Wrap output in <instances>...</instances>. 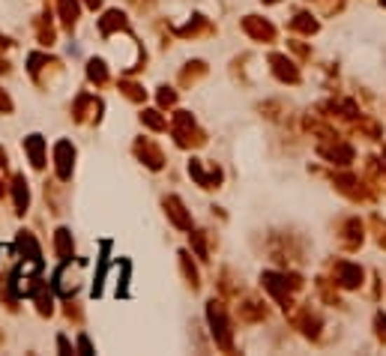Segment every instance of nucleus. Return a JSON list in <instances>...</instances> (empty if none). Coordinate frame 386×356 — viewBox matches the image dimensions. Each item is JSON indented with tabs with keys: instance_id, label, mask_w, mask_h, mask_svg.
Instances as JSON below:
<instances>
[{
	"instance_id": "f257e3e1",
	"label": "nucleus",
	"mask_w": 386,
	"mask_h": 356,
	"mask_svg": "<svg viewBox=\"0 0 386 356\" xmlns=\"http://www.w3.org/2000/svg\"><path fill=\"white\" fill-rule=\"evenodd\" d=\"M168 132H171V138L174 144H177L180 150H201L207 147V132L198 126V120L192 117V111H174L171 120H168Z\"/></svg>"
},
{
	"instance_id": "f03ea898",
	"label": "nucleus",
	"mask_w": 386,
	"mask_h": 356,
	"mask_svg": "<svg viewBox=\"0 0 386 356\" xmlns=\"http://www.w3.org/2000/svg\"><path fill=\"white\" fill-rule=\"evenodd\" d=\"M207 324L209 332H213V341L222 353H234V324H230V315H228V306L222 299H209L207 303Z\"/></svg>"
},
{
	"instance_id": "7ed1b4c3",
	"label": "nucleus",
	"mask_w": 386,
	"mask_h": 356,
	"mask_svg": "<svg viewBox=\"0 0 386 356\" xmlns=\"http://www.w3.org/2000/svg\"><path fill=\"white\" fill-rule=\"evenodd\" d=\"M288 320H291V327L300 332L303 338L308 341H317L321 338V332H324V317H321V311L312 308V303H294L288 311Z\"/></svg>"
},
{
	"instance_id": "20e7f679",
	"label": "nucleus",
	"mask_w": 386,
	"mask_h": 356,
	"mask_svg": "<svg viewBox=\"0 0 386 356\" xmlns=\"http://www.w3.org/2000/svg\"><path fill=\"white\" fill-rule=\"evenodd\" d=\"M333 189L338 195H345L350 204H368L378 198V189L366 183V177H357V174H333Z\"/></svg>"
},
{
	"instance_id": "39448f33",
	"label": "nucleus",
	"mask_w": 386,
	"mask_h": 356,
	"mask_svg": "<svg viewBox=\"0 0 386 356\" xmlns=\"http://www.w3.org/2000/svg\"><path fill=\"white\" fill-rule=\"evenodd\" d=\"M27 72L30 78L36 81V87H42V90H51L54 81L63 75V63L57 57H48V54H30L27 57Z\"/></svg>"
},
{
	"instance_id": "423d86ee",
	"label": "nucleus",
	"mask_w": 386,
	"mask_h": 356,
	"mask_svg": "<svg viewBox=\"0 0 386 356\" xmlns=\"http://www.w3.org/2000/svg\"><path fill=\"white\" fill-rule=\"evenodd\" d=\"M315 111L321 114L324 120H329V123H354V120L359 117V105L354 102V99H347V96H336V99H324V102H317Z\"/></svg>"
},
{
	"instance_id": "0eeeda50",
	"label": "nucleus",
	"mask_w": 386,
	"mask_h": 356,
	"mask_svg": "<svg viewBox=\"0 0 386 356\" xmlns=\"http://www.w3.org/2000/svg\"><path fill=\"white\" fill-rule=\"evenodd\" d=\"M336 240H338V249L354 254L366 246V221L359 216H347L338 221V231H336Z\"/></svg>"
},
{
	"instance_id": "6e6552de",
	"label": "nucleus",
	"mask_w": 386,
	"mask_h": 356,
	"mask_svg": "<svg viewBox=\"0 0 386 356\" xmlns=\"http://www.w3.org/2000/svg\"><path fill=\"white\" fill-rule=\"evenodd\" d=\"M261 287L273 296V303L288 311L294 306V287L288 282V273H275V270H267V273H261Z\"/></svg>"
},
{
	"instance_id": "1a4fd4ad",
	"label": "nucleus",
	"mask_w": 386,
	"mask_h": 356,
	"mask_svg": "<svg viewBox=\"0 0 386 356\" xmlns=\"http://www.w3.org/2000/svg\"><path fill=\"white\" fill-rule=\"evenodd\" d=\"M329 275H333V282L341 287V291H359V287L366 285V270L354 261H345V258L329 261Z\"/></svg>"
},
{
	"instance_id": "9d476101",
	"label": "nucleus",
	"mask_w": 386,
	"mask_h": 356,
	"mask_svg": "<svg viewBox=\"0 0 386 356\" xmlns=\"http://www.w3.org/2000/svg\"><path fill=\"white\" fill-rule=\"evenodd\" d=\"M317 156L329 165H338V168H350L357 159V150L350 141H341V138H329V141H317Z\"/></svg>"
},
{
	"instance_id": "9b49d317",
	"label": "nucleus",
	"mask_w": 386,
	"mask_h": 356,
	"mask_svg": "<svg viewBox=\"0 0 386 356\" xmlns=\"http://www.w3.org/2000/svg\"><path fill=\"white\" fill-rule=\"evenodd\" d=\"M189 177L204 189V192H216L222 189L225 180V171L219 168L216 162H204V159H189Z\"/></svg>"
},
{
	"instance_id": "f8f14e48",
	"label": "nucleus",
	"mask_w": 386,
	"mask_h": 356,
	"mask_svg": "<svg viewBox=\"0 0 386 356\" xmlns=\"http://www.w3.org/2000/svg\"><path fill=\"white\" fill-rule=\"evenodd\" d=\"M240 27H242V33L251 39V42H261V46H273L275 39H279V30H275V25L270 18H263V15H242V21H240Z\"/></svg>"
},
{
	"instance_id": "ddd939ff",
	"label": "nucleus",
	"mask_w": 386,
	"mask_h": 356,
	"mask_svg": "<svg viewBox=\"0 0 386 356\" xmlns=\"http://www.w3.org/2000/svg\"><path fill=\"white\" fill-rule=\"evenodd\" d=\"M270 72L275 81H282V84H291V87H300L303 84V72H300V66H296V60H291L288 54H282V51H273L270 57Z\"/></svg>"
},
{
	"instance_id": "4468645a",
	"label": "nucleus",
	"mask_w": 386,
	"mask_h": 356,
	"mask_svg": "<svg viewBox=\"0 0 386 356\" xmlns=\"http://www.w3.org/2000/svg\"><path fill=\"white\" fill-rule=\"evenodd\" d=\"M102 99H96L93 93H78L75 96V102H72V120L75 123H99L102 120Z\"/></svg>"
},
{
	"instance_id": "2eb2a0df",
	"label": "nucleus",
	"mask_w": 386,
	"mask_h": 356,
	"mask_svg": "<svg viewBox=\"0 0 386 356\" xmlns=\"http://www.w3.org/2000/svg\"><path fill=\"white\" fill-rule=\"evenodd\" d=\"M132 153H135V159L144 165V168H150V171H162L165 168V153H162V147L153 138H135Z\"/></svg>"
},
{
	"instance_id": "dca6fc26",
	"label": "nucleus",
	"mask_w": 386,
	"mask_h": 356,
	"mask_svg": "<svg viewBox=\"0 0 386 356\" xmlns=\"http://www.w3.org/2000/svg\"><path fill=\"white\" fill-rule=\"evenodd\" d=\"M162 210H165V216H168V221L177 231H192L195 228V221H192V213L186 210L183 204V198L180 195H165L162 198Z\"/></svg>"
},
{
	"instance_id": "f3484780",
	"label": "nucleus",
	"mask_w": 386,
	"mask_h": 356,
	"mask_svg": "<svg viewBox=\"0 0 386 356\" xmlns=\"http://www.w3.org/2000/svg\"><path fill=\"white\" fill-rule=\"evenodd\" d=\"M216 25L209 21L207 15H192L186 25H180V27H174V36H180V39H207V36H216Z\"/></svg>"
},
{
	"instance_id": "a211bd4d",
	"label": "nucleus",
	"mask_w": 386,
	"mask_h": 356,
	"mask_svg": "<svg viewBox=\"0 0 386 356\" xmlns=\"http://www.w3.org/2000/svg\"><path fill=\"white\" fill-rule=\"evenodd\" d=\"M72 168H75V147H72V141L63 138V141L54 144V171H57V180L69 183Z\"/></svg>"
},
{
	"instance_id": "6ab92c4d",
	"label": "nucleus",
	"mask_w": 386,
	"mask_h": 356,
	"mask_svg": "<svg viewBox=\"0 0 386 356\" xmlns=\"http://www.w3.org/2000/svg\"><path fill=\"white\" fill-rule=\"evenodd\" d=\"M237 317H240V324H263V320L270 317V308L263 299L258 296H246L242 303L237 306Z\"/></svg>"
},
{
	"instance_id": "aec40b11",
	"label": "nucleus",
	"mask_w": 386,
	"mask_h": 356,
	"mask_svg": "<svg viewBox=\"0 0 386 356\" xmlns=\"http://www.w3.org/2000/svg\"><path fill=\"white\" fill-rule=\"evenodd\" d=\"M99 33H102V39H111L114 33H132L126 13H120V9H105V15L99 18Z\"/></svg>"
},
{
	"instance_id": "412c9836",
	"label": "nucleus",
	"mask_w": 386,
	"mask_h": 356,
	"mask_svg": "<svg viewBox=\"0 0 386 356\" xmlns=\"http://www.w3.org/2000/svg\"><path fill=\"white\" fill-rule=\"evenodd\" d=\"M207 72H209L207 60H189V63H183V69L177 75V84L183 87V90H192V87H198L204 81Z\"/></svg>"
},
{
	"instance_id": "4be33fe9",
	"label": "nucleus",
	"mask_w": 386,
	"mask_h": 356,
	"mask_svg": "<svg viewBox=\"0 0 386 356\" xmlns=\"http://www.w3.org/2000/svg\"><path fill=\"white\" fill-rule=\"evenodd\" d=\"M350 132L359 138H368V141H383V126L371 114H359L354 123H350Z\"/></svg>"
},
{
	"instance_id": "5701e85b",
	"label": "nucleus",
	"mask_w": 386,
	"mask_h": 356,
	"mask_svg": "<svg viewBox=\"0 0 386 356\" xmlns=\"http://www.w3.org/2000/svg\"><path fill=\"white\" fill-rule=\"evenodd\" d=\"M54 254H57L60 263H69L72 261L75 240H72V231L69 228H57V231H54Z\"/></svg>"
},
{
	"instance_id": "b1692460",
	"label": "nucleus",
	"mask_w": 386,
	"mask_h": 356,
	"mask_svg": "<svg viewBox=\"0 0 386 356\" xmlns=\"http://www.w3.org/2000/svg\"><path fill=\"white\" fill-rule=\"evenodd\" d=\"M15 246H18V252L25 254V258L30 261V263H42V249H39V242H36V237H33L30 231H18V237H15Z\"/></svg>"
},
{
	"instance_id": "393cba45",
	"label": "nucleus",
	"mask_w": 386,
	"mask_h": 356,
	"mask_svg": "<svg viewBox=\"0 0 386 356\" xmlns=\"http://www.w3.org/2000/svg\"><path fill=\"white\" fill-rule=\"evenodd\" d=\"M288 27H291V33H300V36H315V33H321V21L312 13H294Z\"/></svg>"
},
{
	"instance_id": "a878e982",
	"label": "nucleus",
	"mask_w": 386,
	"mask_h": 356,
	"mask_svg": "<svg viewBox=\"0 0 386 356\" xmlns=\"http://www.w3.org/2000/svg\"><path fill=\"white\" fill-rule=\"evenodd\" d=\"M25 153H27V159L36 171L46 168V138L42 135H27L25 138Z\"/></svg>"
},
{
	"instance_id": "bb28decb",
	"label": "nucleus",
	"mask_w": 386,
	"mask_h": 356,
	"mask_svg": "<svg viewBox=\"0 0 386 356\" xmlns=\"http://www.w3.org/2000/svg\"><path fill=\"white\" fill-rule=\"evenodd\" d=\"M33 25H36V39H39L42 48H51L54 42H57V27H54V21H51L48 13H39Z\"/></svg>"
},
{
	"instance_id": "cd10ccee",
	"label": "nucleus",
	"mask_w": 386,
	"mask_h": 356,
	"mask_svg": "<svg viewBox=\"0 0 386 356\" xmlns=\"http://www.w3.org/2000/svg\"><path fill=\"white\" fill-rule=\"evenodd\" d=\"M13 198H15V213L25 216L27 207H30V189H27L25 174H15L13 177Z\"/></svg>"
},
{
	"instance_id": "c85d7f7f",
	"label": "nucleus",
	"mask_w": 386,
	"mask_h": 356,
	"mask_svg": "<svg viewBox=\"0 0 386 356\" xmlns=\"http://www.w3.org/2000/svg\"><path fill=\"white\" fill-rule=\"evenodd\" d=\"M177 258H180V270H183L186 285H189L192 291H201V273H198V266L192 263V254L183 249V252H177Z\"/></svg>"
},
{
	"instance_id": "c756f323",
	"label": "nucleus",
	"mask_w": 386,
	"mask_h": 356,
	"mask_svg": "<svg viewBox=\"0 0 386 356\" xmlns=\"http://www.w3.org/2000/svg\"><path fill=\"white\" fill-rule=\"evenodd\" d=\"M57 13H60V25L72 33L75 25H78V13H81L78 0H57Z\"/></svg>"
},
{
	"instance_id": "7c9ffc66",
	"label": "nucleus",
	"mask_w": 386,
	"mask_h": 356,
	"mask_svg": "<svg viewBox=\"0 0 386 356\" xmlns=\"http://www.w3.org/2000/svg\"><path fill=\"white\" fill-rule=\"evenodd\" d=\"M141 126H147L150 132H168V117L162 114V108H144L138 114Z\"/></svg>"
},
{
	"instance_id": "2f4dec72",
	"label": "nucleus",
	"mask_w": 386,
	"mask_h": 356,
	"mask_svg": "<svg viewBox=\"0 0 386 356\" xmlns=\"http://www.w3.org/2000/svg\"><path fill=\"white\" fill-rule=\"evenodd\" d=\"M189 246H192V252H195V258L207 263V261H209V231L192 228V231H189Z\"/></svg>"
},
{
	"instance_id": "473e14b6",
	"label": "nucleus",
	"mask_w": 386,
	"mask_h": 356,
	"mask_svg": "<svg viewBox=\"0 0 386 356\" xmlns=\"http://www.w3.org/2000/svg\"><path fill=\"white\" fill-rule=\"evenodd\" d=\"M315 287L317 294H321V299L326 306H341V296H338V285L333 279H326V275H317L315 279Z\"/></svg>"
},
{
	"instance_id": "72a5a7b5",
	"label": "nucleus",
	"mask_w": 386,
	"mask_h": 356,
	"mask_svg": "<svg viewBox=\"0 0 386 356\" xmlns=\"http://www.w3.org/2000/svg\"><path fill=\"white\" fill-rule=\"evenodd\" d=\"M87 81L96 84V87H105L108 81H111V78H108V66H105V60H99V57L87 60Z\"/></svg>"
},
{
	"instance_id": "f704fd0d",
	"label": "nucleus",
	"mask_w": 386,
	"mask_h": 356,
	"mask_svg": "<svg viewBox=\"0 0 386 356\" xmlns=\"http://www.w3.org/2000/svg\"><path fill=\"white\" fill-rule=\"evenodd\" d=\"M33 299H36V311L42 317H51L54 315V299H51V291L46 285H39L36 291H33Z\"/></svg>"
},
{
	"instance_id": "c9c22d12",
	"label": "nucleus",
	"mask_w": 386,
	"mask_h": 356,
	"mask_svg": "<svg viewBox=\"0 0 386 356\" xmlns=\"http://www.w3.org/2000/svg\"><path fill=\"white\" fill-rule=\"evenodd\" d=\"M117 90L123 93V96L129 99V102H138V105L147 99V90H144V87H141L138 81H129V78H126V81H120V84H117Z\"/></svg>"
},
{
	"instance_id": "e433bc0d",
	"label": "nucleus",
	"mask_w": 386,
	"mask_h": 356,
	"mask_svg": "<svg viewBox=\"0 0 386 356\" xmlns=\"http://www.w3.org/2000/svg\"><path fill=\"white\" fill-rule=\"evenodd\" d=\"M219 294H222L225 299H230V296L240 294V285H237V279H234V273H230V270L219 273Z\"/></svg>"
},
{
	"instance_id": "4c0bfd02",
	"label": "nucleus",
	"mask_w": 386,
	"mask_h": 356,
	"mask_svg": "<svg viewBox=\"0 0 386 356\" xmlns=\"http://www.w3.org/2000/svg\"><path fill=\"white\" fill-rule=\"evenodd\" d=\"M368 228H371V233H374V242L386 252V219L380 216V213H374L371 219H368Z\"/></svg>"
},
{
	"instance_id": "58836bf2",
	"label": "nucleus",
	"mask_w": 386,
	"mask_h": 356,
	"mask_svg": "<svg viewBox=\"0 0 386 356\" xmlns=\"http://www.w3.org/2000/svg\"><path fill=\"white\" fill-rule=\"evenodd\" d=\"M156 102H159L162 111L174 108V105H177V90H174V87H168V84H162L159 90H156Z\"/></svg>"
},
{
	"instance_id": "ea45409f",
	"label": "nucleus",
	"mask_w": 386,
	"mask_h": 356,
	"mask_svg": "<svg viewBox=\"0 0 386 356\" xmlns=\"http://www.w3.org/2000/svg\"><path fill=\"white\" fill-rule=\"evenodd\" d=\"M57 279H60V282H57V291H60V294H72L75 287H78V282H75V273L69 275V270H60Z\"/></svg>"
},
{
	"instance_id": "a19ab883",
	"label": "nucleus",
	"mask_w": 386,
	"mask_h": 356,
	"mask_svg": "<svg viewBox=\"0 0 386 356\" xmlns=\"http://www.w3.org/2000/svg\"><path fill=\"white\" fill-rule=\"evenodd\" d=\"M258 111H261V114L267 117V120H282V114H284V105H282V102H263Z\"/></svg>"
},
{
	"instance_id": "79ce46f5",
	"label": "nucleus",
	"mask_w": 386,
	"mask_h": 356,
	"mask_svg": "<svg viewBox=\"0 0 386 356\" xmlns=\"http://www.w3.org/2000/svg\"><path fill=\"white\" fill-rule=\"evenodd\" d=\"M374 338L386 348V311H378V315H374Z\"/></svg>"
},
{
	"instance_id": "37998d69",
	"label": "nucleus",
	"mask_w": 386,
	"mask_h": 356,
	"mask_svg": "<svg viewBox=\"0 0 386 356\" xmlns=\"http://www.w3.org/2000/svg\"><path fill=\"white\" fill-rule=\"evenodd\" d=\"M288 48H291V51H294L300 60H312V48H308V46H303L300 39H291V42H288Z\"/></svg>"
},
{
	"instance_id": "c03bdc74",
	"label": "nucleus",
	"mask_w": 386,
	"mask_h": 356,
	"mask_svg": "<svg viewBox=\"0 0 386 356\" xmlns=\"http://www.w3.org/2000/svg\"><path fill=\"white\" fill-rule=\"evenodd\" d=\"M315 4H324L321 15H336V13H341V6H345V0H315Z\"/></svg>"
},
{
	"instance_id": "a18cd8bd",
	"label": "nucleus",
	"mask_w": 386,
	"mask_h": 356,
	"mask_svg": "<svg viewBox=\"0 0 386 356\" xmlns=\"http://www.w3.org/2000/svg\"><path fill=\"white\" fill-rule=\"evenodd\" d=\"M13 99H9V93L4 90V87H0V114H13Z\"/></svg>"
},
{
	"instance_id": "49530a36",
	"label": "nucleus",
	"mask_w": 386,
	"mask_h": 356,
	"mask_svg": "<svg viewBox=\"0 0 386 356\" xmlns=\"http://www.w3.org/2000/svg\"><path fill=\"white\" fill-rule=\"evenodd\" d=\"M66 317L75 320V324H81V308H78V303H66Z\"/></svg>"
},
{
	"instance_id": "de8ad7c7",
	"label": "nucleus",
	"mask_w": 386,
	"mask_h": 356,
	"mask_svg": "<svg viewBox=\"0 0 386 356\" xmlns=\"http://www.w3.org/2000/svg\"><path fill=\"white\" fill-rule=\"evenodd\" d=\"M129 4H132V6H135V9H138V13H150V9H153V6H156V0H129Z\"/></svg>"
},
{
	"instance_id": "09e8293b",
	"label": "nucleus",
	"mask_w": 386,
	"mask_h": 356,
	"mask_svg": "<svg viewBox=\"0 0 386 356\" xmlns=\"http://www.w3.org/2000/svg\"><path fill=\"white\" fill-rule=\"evenodd\" d=\"M57 348H60V353H72V344L66 341V336H60V338H57Z\"/></svg>"
},
{
	"instance_id": "8fccbe9b",
	"label": "nucleus",
	"mask_w": 386,
	"mask_h": 356,
	"mask_svg": "<svg viewBox=\"0 0 386 356\" xmlns=\"http://www.w3.org/2000/svg\"><path fill=\"white\" fill-rule=\"evenodd\" d=\"M0 171H9V156L4 147H0Z\"/></svg>"
},
{
	"instance_id": "3c124183",
	"label": "nucleus",
	"mask_w": 386,
	"mask_h": 356,
	"mask_svg": "<svg viewBox=\"0 0 386 356\" xmlns=\"http://www.w3.org/2000/svg\"><path fill=\"white\" fill-rule=\"evenodd\" d=\"M78 350H81V353H93V348H90V341H87L84 336L78 338Z\"/></svg>"
},
{
	"instance_id": "603ef678",
	"label": "nucleus",
	"mask_w": 386,
	"mask_h": 356,
	"mask_svg": "<svg viewBox=\"0 0 386 356\" xmlns=\"http://www.w3.org/2000/svg\"><path fill=\"white\" fill-rule=\"evenodd\" d=\"M84 6H87V9H93V13H96V9L102 6V0H84Z\"/></svg>"
},
{
	"instance_id": "864d4df0",
	"label": "nucleus",
	"mask_w": 386,
	"mask_h": 356,
	"mask_svg": "<svg viewBox=\"0 0 386 356\" xmlns=\"http://www.w3.org/2000/svg\"><path fill=\"white\" fill-rule=\"evenodd\" d=\"M9 69H13V66H9V60H6V57H0V75H6Z\"/></svg>"
},
{
	"instance_id": "5fc2aeb1",
	"label": "nucleus",
	"mask_w": 386,
	"mask_h": 356,
	"mask_svg": "<svg viewBox=\"0 0 386 356\" xmlns=\"http://www.w3.org/2000/svg\"><path fill=\"white\" fill-rule=\"evenodd\" d=\"M6 192H9V189H6V183H4V177H0V198H6Z\"/></svg>"
},
{
	"instance_id": "6e6d98bb",
	"label": "nucleus",
	"mask_w": 386,
	"mask_h": 356,
	"mask_svg": "<svg viewBox=\"0 0 386 356\" xmlns=\"http://www.w3.org/2000/svg\"><path fill=\"white\" fill-rule=\"evenodd\" d=\"M263 6H275V4H282V0H261Z\"/></svg>"
},
{
	"instance_id": "4d7b16f0",
	"label": "nucleus",
	"mask_w": 386,
	"mask_h": 356,
	"mask_svg": "<svg viewBox=\"0 0 386 356\" xmlns=\"http://www.w3.org/2000/svg\"><path fill=\"white\" fill-rule=\"evenodd\" d=\"M383 168H386V144H383Z\"/></svg>"
},
{
	"instance_id": "13d9d810",
	"label": "nucleus",
	"mask_w": 386,
	"mask_h": 356,
	"mask_svg": "<svg viewBox=\"0 0 386 356\" xmlns=\"http://www.w3.org/2000/svg\"><path fill=\"white\" fill-rule=\"evenodd\" d=\"M378 4H380V6H383V9H386V0H378Z\"/></svg>"
},
{
	"instance_id": "bf43d9fd",
	"label": "nucleus",
	"mask_w": 386,
	"mask_h": 356,
	"mask_svg": "<svg viewBox=\"0 0 386 356\" xmlns=\"http://www.w3.org/2000/svg\"><path fill=\"white\" fill-rule=\"evenodd\" d=\"M0 344H4V332H0Z\"/></svg>"
}]
</instances>
